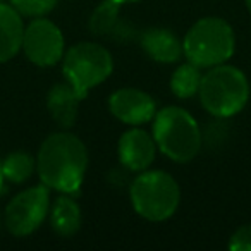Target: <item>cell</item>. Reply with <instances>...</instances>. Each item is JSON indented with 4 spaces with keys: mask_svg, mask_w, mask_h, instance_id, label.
<instances>
[{
    "mask_svg": "<svg viewBox=\"0 0 251 251\" xmlns=\"http://www.w3.org/2000/svg\"><path fill=\"white\" fill-rule=\"evenodd\" d=\"M88 169V150L69 131L47 138L36 155V171L42 182L59 193L76 195Z\"/></svg>",
    "mask_w": 251,
    "mask_h": 251,
    "instance_id": "obj_1",
    "label": "cell"
},
{
    "mask_svg": "<svg viewBox=\"0 0 251 251\" xmlns=\"http://www.w3.org/2000/svg\"><path fill=\"white\" fill-rule=\"evenodd\" d=\"M200 101L210 115L229 119L239 114L250 100V83L246 74L229 64L208 67L201 76Z\"/></svg>",
    "mask_w": 251,
    "mask_h": 251,
    "instance_id": "obj_2",
    "label": "cell"
},
{
    "mask_svg": "<svg viewBox=\"0 0 251 251\" xmlns=\"http://www.w3.org/2000/svg\"><path fill=\"white\" fill-rule=\"evenodd\" d=\"M157 148L177 164L191 162L201 150L203 136L196 119L181 107H165L153 117Z\"/></svg>",
    "mask_w": 251,
    "mask_h": 251,
    "instance_id": "obj_3",
    "label": "cell"
},
{
    "mask_svg": "<svg viewBox=\"0 0 251 251\" xmlns=\"http://www.w3.org/2000/svg\"><path fill=\"white\" fill-rule=\"evenodd\" d=\"M236 50V35L226 19L201 18L188 29L182 40V52L200 69L226 64Z\"/></svg>",
    "mask_w": 251,
    "mask_h": 251,
    "instance_id": "obj_4",
    "label": "cell"
},
{
    "mask_svg": "<svg viewBox=\"0 0 251 251\" xmlns=\"http://www.w3.org/2000/svg\"><path fill=\"white\" fill-rule=\"evenodd\" d=\"M131 203L134 212L150 222L171 219L181 203V188L164 171H143L131 182Z\"/></svg>",
    "mask_w": 251,
    "mask_h": 251,
    "instance_id": "obj_5",
    "label": "cell"
},
{
    "mask_svg": "<svg viewBox=\"0 0 251 251\" xmlns=\"http://www.w3.org/2000/svg\"><path fill=\"white\" fill-rule=\"evenodd\" d=\"M114 71L112 53L95 42H81L73 45L62 57V73L66 81L86 98L93 88L101 84Z\"/></svg>",
    "mask_w": 251,
    "mask_h": 251,
    "instance_id": "obj_6",
    "label": "cell"
},
{
    "mask_svg": "<svg viewBox=\"0 0 251 251\" xmlns=\"http://www.w3.org/2000/svg\"><path fill=\"white\" fill-rule=\"evenodd\" d=\"M50 210V188L45 184L31 186L18 193L7 203L4 212V224L7 230L16 237H25L33 234Z\"/></svg>",
    "mask_w": 251,
    "mask_h": 251,
    "instance_id": "obj_7",
    "label": "cell"
},
{
    "mask_svg": "<svg viewBox=\"0 0 251 251\" xmlns=\"http://www.w3.org/2000/svg\"><path fill=\"white\" fill-rule=\"evenodd\" d=\"M66 42L60 28L47 18H35L25 26L21 50L29 62L40 67H52L66 53Z\"/></svg>",
    "mask_w": 251,
    "mask_h": 251,
    "instance_id": "obj_8",
    "label": "cell"
},
{
    "mask_svg": "<svg viewBox=\"0 0 251 251\" xmlns=\"http://www.w3.org/2000/svg\"><path fill=\"white\" fill-rule=\"evenodd\" d=\"M110 114L127 126H143L153 121L157 114L155 100L138 88H121L108 98Z\"/></svg>",
    "mask_w": 251,
    "mask_h": 251,
    "instance_id": "obj_9",
    "label": "cell"
},
{
    "mask_svg": "<svg viewBox=\"0 0 251 251\" xmlns=\"http://www.w3.org/2000/svg\"><path fill=\"white\" fill-rule=\"evenodd\" d=\"M117 151L122 167L131 172H143L153 164L157 155V143L153 140V134L141 129L140 126H134L133 129L122 133Z\"/></svg>",
    "mask_w": 251,
    "mask_h": 251,
    "instance_id": "obj_10",
    "label": "cell"
},
{
    "mask_svg": "<svg viewBox=\"0 0 251 251\" xmlns=\"http://www.w3.org/2000/svg\"><path fill=\"white\" fill-rule=\"evenodd\" d=\"M141 49L151 60L160 64H174L184 55L182 42L167 28H148L140 38Z\"/></svg>",
    "mask_w": 251,
    "mask_h": 251,
    "instance_id": "obj_11",
    "label": "cell"
},
{
    "mask_svg": "<svg viewBox=\"0 0 251 251\" xmlns=\"http://www.w3.org/2000/svg\"><path fill=\"white\" fill-rule=\"evenodd\" d=\"M83 98L69 83H59L50 88L47 95V108L49 114L62 129L73 127L79 112V103Z\"/></svg>",
    "mask_w": 251,
    "mask_h": 251,
    "instance_id": "obj_12",
    "label": "cell"
},
{
    "mask_svg": "<svg viewBox=\"0 0 251 251\" xmlns=\"http://www.w3.org/2000/svg\"><path fill=\"white\" fill-rule=\"evenodd\" d=\"M25 23L11 4L0 2V64L9 62L23 47Z\"/></svg>",
    "mask_w": 251,
    "mask_h": 251,
    "instance_id": "obj_13",
    "label": "cell"
},
{
    "mask_svg": "<svg viewBox=\"0 0 251 251\" xmlns=\"http://www.w3.org/2000/svg\"><path fill=\"white\" fill-rule=\"evenodd\" d=\"M49 215L52 229L62 237H73L81 229L83 215L73 195L60 193V196H57L55 201L50 205Z\"/></svg>",
    "mask_w": 251,
    "mask_h": 251,
    "instance_id": "obj_14",
    "label": "cell"
},
{
    "mask_svg": "<svg viewBox=\"0 0 251 251\" xmlns=\"http://www.w3.org/2000/svg\"><path fill=\"white\" fill-rule=\"evenodd\" d=\"M121 4L115 0H103L100 5L93 11L90 18V31L95 36H117L122 33V25L119 21Z\"/></svg>",
    "mask_w": 251,
    "mask_h": 251,
    "instance_id": "obj_15",
    "label": "cell"
},
{
    "mask_svg": "<svg viewBox=\"0 0 251 251\" xmlns=\"http://www.w3.org/2000/svg\"><path fill=\"white\" fill-rule=\"evenodd\" d=\"M201 69L188 60L186 64H181L174 71L171 77V90L181 100L191 98L198 95L200 84H201Z\"/></svg>",
    "mask_w": 251,
    "mask_h": 251,
    "instance_id": "obj_16",
    "label": "cell"
},
{
    "mask_svg": "<svg viewBox=\"0 0 251 251\" xmlns=\"http://www.w3.org/2000/svg\"><path fill=\"white\" fill-rule=\"evenodd\" d=\"M36 171V160L28 151H11L7 157L2 160V172H4L5 181L12 184H23L33 176Z\"/></svg>",
    "mask_w": 251,
    "mask_h": 251,
    "instance_id": "obj_17",
    "label": "cell"
},
{
    "mask_svg": "<svg viewBox=\"0 0 251 251\" xmlns=\"http://www.w3.org/2000/svg\"><path fill=\"white\" fill-rule=\"evenodd\" d=\"M11 5L25 18H45L57 7V0H11Z\"/></svg>",
    "mask_w": 251,
    "mask_h": 251,
    "instance_id": "obj_18",
    "label": "cell"
},
{
    "mask_svg": "<svg viewBox=\"0 0 251 251\" xmlns=\"http://www.w3.org/2000/svg\"><path fill=\"white\" fill-rule=\"evenodd\" d=\"M229 248L232 251H251V224H244L234 230L229 239Z\"/></svg>",
    "mask_w": 251,
    "mask_h": 251,
    "instance_id": "obj_19",
    "label": "cell"
},
{
    "mask_svg": "<svg viewBox=\"0 0 251 251\" xmlns=\"http://www.w3.org/2000/svg\"><path fill=\"white\" fill-rule=\"evenodd\" d=\"M115 2H119V4H136V2H141V0H115Z\"/></svg>",
    "mask_w": 251,
    "mask_h": 251,
    "instance_id": "obj_20",
    "label": "cell"
},
{
    "mask_svg": "<svg viewBox=\"0 0 251 251\" xmlns=\"http://www.w3.org/2000/svg\"><path fill=\"white\" fill-rule=\"evenodd\" d=\"M4 181H5V177H4V172H2V162H0V189L4 186Z\"/></svg>",
    "mask_w": 251,
    "mask_h": 251,
    "instance_id": "obj_21",
    "label": "cell"
},
{
    "mask_svg": "<svg viewBox=\"0 0 251 251\" xmlns=\"http://www.w3.org/2000/svg\"><path fill=\"white\" fill-rule=\"evenodd\" d=\"M244 4H246L248 12H250V14H251V0H244Z\"/></svg>",
    "mask_w": 251,
    "mask_h": 251,
    "instance_id": "obj_22",
    "label": "cell"
},
{
    "mask_svg": "<svg viewBox=\"0 0 251 251\" xmlns=\"http://www.w3.org/2000/svg\"><path fill=\"white\" fill-rule=\"evenodd\" d=\"M0 224H2V217H0Z\"/></svg>",
    "mask_w": 251,
    "mask_h": 251,
    "instance_id": "obj_23",
    "label": "cell"
},
{
    "mask_svg": "<svg viewBox=\"0 0 251 251\" xmlns=\"http://www.w3.org/2000/svg\"><path fill=\"white\" fill-rule=\"evenodd\" d=\"M0 2H5V0H0Z\"/></svg>",
    "mask_w": 251,
    "mask_h": 251,
    "instance_id": "obj_24",
    "label": "cell"
}]
</instances>
